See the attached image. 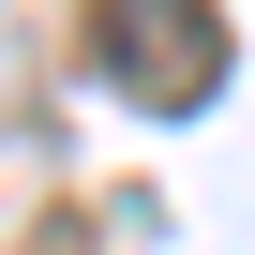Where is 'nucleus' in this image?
Here are the masks:
<instances>
[{
	"label": "nucleus",
	"mask_w": 255,
	"mask_h": 255,
	"mask_svg": "<svg viewBox=\"0 0 255 255\" xmlns=\"http://www.w3.org/2000/svg\"><path fill=\"white\" fill-rule=\"evenodd\" d=\"M105 75L135 90V105H210V90H225L210 0H105Z\"/></svg>",
	"instance_id": "1"
}]
</instances>
